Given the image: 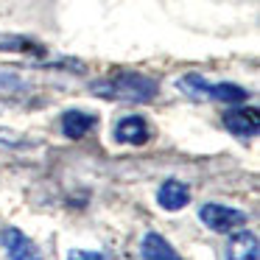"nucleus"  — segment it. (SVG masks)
I'll return each instance as SVG.
<instances>
[{"instance_id": "obj_11", "label": "nucleus", "mask_w": 260, "mask_h": 260, "mask_svg": "<svg viewBox=\"0 0 260 260\" xmlns=\"http://www.w3.org/2000/svg\"><path fill=\"white\" fill-rule=\"evenodd\" d=\"M176 87H179L185 95H190V98H207V87H210V81L204 79V76H199V73H185L182 79H176Z\"/></svg>"}, {"instance_id": "obj_7", "label": "nucleus", "mask_w": 260, "mask_h": 260, "mask_svg": "<svg viewBox=\"0 0 260 260\" xmlns=\"http://www.w3.org/2000/svg\"><path fill=\"white\" fill-rule=\"evenodd\" d=\"M157 204L165 213H179L190 204V185L182 179H165L157 187Z\"/></svg>"}, {"instance_id": "obj_2", "label": "nucleus", "mask_w": 260, "mask_h": 260, "mask_svg": "<svg viewBox=\"0 0 260 260\" xmlns=\"http://www.w3.org/2000/svg\"><path fill=\"white\" fill-rule=\"evenodd\" d=\"M199 221H202L207 230L218 232V235H230V232H235V230H241V226L249 224V215L238 207L207 202V204L199 207Z\"/></svg>"}, {"instance_id": "obj_4", "label": "nucleus", "mask_w": 260, "mask_h": 260, "mask_svg": "<svg viewBox=\"0 0 260 260\" xmlns=\"http://www.w3.org/2000/svg\"><path fill=\"white\" fill-rule=\"evenodd\" d=\"M112 140L120 146H146L151 140V129L143 115H123L112 129Z\"/></svg>"}, {"instance_id": "obj_3", "label": "nucleus", "mask_w": 260, "mask_h": 260, "mask_svg": "<svg viewBox=\"0 0 260 260\" xmlns=\"http://www.w3.org/2000/svg\"><path fill=\"white\" fill-rule=\"evenodd\" d=\"M0 246L6 249L9 260H42V252L23 230L17 226H6L0 230Z\"/></svg>"}, {"instance_id": "obj_9", "label": "nucleus", "mask_w": 260, "mask_h": 260, "mask_svg": "<svg viewBox=\"0 0 260 260\" xmlns=\"http://www.w3.org/2000/svg\"><path fill=\"white\" fill-rule=\"evenodd\" d=\"M140 257L143 260H182L179 252L171 246V241L159 232H148L140 241Z\"/></svg>"}, {"instance_id": "obj_12", "label": "nucleus", "mask_w": 260, "mask_h": 260, "mask_svg": "<svg viewBox=\"0 0 260 260\" xmlns=\"http://www.w3.org/2000/svg\"><path fill=\"white\" fill-rule=\"evenodd\" d=\"M0 51H14V53H45L34 40L17 34H0Z\"/></svg>"}, {"instance_id": "obj_13", "label": "nucleus", "mask_w": 260, "mask_h": 260, "mask_svg": "<svg viewBox=\"0 0 260 260\" xmlns=\"http://www.w3.org/2000/svg\"><path fill=\"white\" fill-rule=\"evenodd\" d=\"M68 260H109L107 252H95V249H70L68 252Z\"/></svg>"}, {"instance_id": "obj_8", "label": "nucleus", "mask_w": 260, "mask_h": 260, "mask_svg": "<svg viewBox=\"0 0 260 260\" xmlns=\"http://www.w3.org/2000/svg\"><path fill=\"white\" fill-rule=\"evenodd\" d=\"M95 123H98L95 115L81 112V109H68V112L62 115V135L68 137V140H81V137L90 135Z\"/></svg>"}, {"instance_id": "obj_6", "label": "nucleus", "mask_w": 260, "mask_h": 260, "mask_svg": "<svg viewBox=\"0 0 260 260\" xmlns=\"http://www.w3.org/2000/svg\"><path fill=\"white\" fill-rule=\"evenodd\" d=\"M224 129L230 135L241 137V140H249L260 132V118L257 109H246V107H235L230 112H224Z\"/></svg>"}, {"instance_id": "obj_1", "label": "nucleus", "mask_w": 260, "mask_h": 260, "mask_svg": "<svg viewBox=\"0 0 260 260\" xmlns=\"http://www.w3.org/2000/svg\"><path fill=\"white\" fill-rule=\"evenodd\" d=\"M90 92L109 101H129V104H146L159 92V84L151 76L143 73H118L109 79H98L90 84Z\"/></svg>"}, {"instance_id": "obj_10", "label": "nucleus", "mask_w": 260, "mask_h": 260, "mask_svg": "<svg viewBox=\"0 0 260 260\" xmlns=\"http://www.w3.org/2000/svg\"><path fill=\"white\" fill-rule=\"evenodd\" d=\"M207 98L213 101H221V104H243L249 98V90L241 84H232V81H218V84H210L207 87Z\"/></svg>"}, {"instance_id": "obj_5", "label": "nucleus", "mask_w": 260, "mask_h": 260, "mask_svg": "<svg viewBox=\"0 0 260 260\" xmlns=\"http://www.w3.org/2000/svg\"><path fill=\"white\" fill-rule=\"evenodd\" d=\"M224 260H260V243L257 235L249 230H235L226 238V249H224Z\"/></svg>"}]
</instances>
